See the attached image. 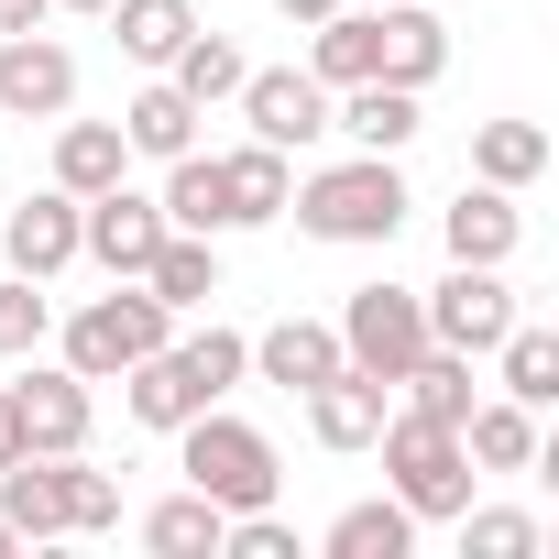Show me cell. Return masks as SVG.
<instances>
[{"label": "cell", "mask_w": 559, "mask_h": 559, "mask_svg": "<svg viewBox=\"0 0 559 559\" xmlns=\"http://www.w3.org/2000/svg\"><path fill=\"white\" fill-rule=\"evenodd\" d=\"M286 209H297L308 241H352L362 252V241H395L406 230V176H395V154H352V165L286 187Z\"/></svg>", "instance_id": "6da1fadb"}, {"label": "cell", "mask_w": 559, "mask_h": 559, "mask_svg": "<svg viewBox=\"0 0 559 559\" xmlns=\"http://www.w3.org/2000/svg\"><path fill=\"white\" fill-rule=\"evenodd\" d=\"M176 472H187L219 515H252V504L286 493V472H274V439H263L252 417H219V406H198V417L176 428Z\"/></svg>", "instance_id": "7a4b0ae2"}, {"label": "cell", "mask_w": 559, "mask_h": 559, "mask_svg": "<svg viewBox=\"0 0 559 559\" xmlns=\"http://www.w3.org/2000/svg\"><path fill=\"white\" fill-rule=\"evenodd\" d=\"M176 341V308L143 286V274H110V297H88L78 319H67V373H88V384H121L143 352H165Z\"/></svg>", "instance_id": "3957f363"}, {"label": "cell", "mask_w": 559, "mask_h": 559, "mask_svg": "<svg viewBox=\"0 0 559 559\" xmlns=\"http://www.w3.org/2000/svg\"><path fill=\"white\" fill-rule=\"evenodd\" d=\"M373 450H384V493H395V504H406L417 526H428V515H461V504H472V450H461V428L384 406Z\"/></svg>", "instance_id": "277c9868"}, {"label": "cell", "mask_w": 559, "mask_h": 559, "mask_svg": "<svg viewBox=\"0 0 559 559\" xmlns=\"http://www.w3.org/2000/svg\"><path fill=\"white\" fill-rule=\"evenodd\" d=\"M417 308H428V341H439V352H472V362L515 330V286H504V263H450L439 286H417Z\"/></svg>", "instance_id": "5b68a950"}, {"label": "cell", "mask_w": 559, "mask_h": 559, "mask_svg": "<svg viewBox=\"0 0 559 559\" xmlns=\"http://www.w3.org/2000/svg\"><path fill=\"white\" fill-rule=\"evenodd\" d=\"M330 330H341V362H362L373 384H395V373L428 352V308H417V286H352V308H341Z\"/></svg>", "instance_id": "8992f818"}, {"label": "cell", "mask_w": 559, "mask_h": 559, "mask_svg": "<svg viewBox=\"0 0 559 559\" xmlns=\"http://www.w3.org/2000/svg\"><path fill=\"white\" fill-rule=\"evenodd\" d=\"M241 121H252V143H274V154H297V143H319L330 132V88L308 78V67H241Z\"/></svg>", "instance_id": "52a82bcc"}, {"label": "cell", "mask_w": 559, "mask_h": 559, "mask_svg": "<svg viewBox=\"0 0 559 559\" xmlns=\"http://www.w3.org/2000/svg\"><path fill=\"white\" fill-rule=\"evenodd\" d=\"M78 110V56L56 34H0V121H67Z\"/></svg>", "instance_id": "ba28073f"}, {"label": "cell", "mask_w": 559, "mask_h": 559, "mask_svg": "<svg viewBox=\"0 0 559 559\" xmlns=\"http://www.w3.org/2000/svg\"><path fill=\"white\" fill-rule=\"evenodd\" d=\"M12 406H23V450H88V417H99V395H88V373H67V362H34L23 384H12Z\"/></svg>", "instance_id": "9c48e42d"}, {"label": "cell", "mask_w": 559, "mask_h": 559, "mask_svg": "<svg viewBox=\"0 0 559 559\" xmlns=\"http://www.w3.org/2000/svg\"><path fill=\"white\" fill-rule=\"evenodd\" d=\"M0 252H12V274H34V286L67 274V263H78V198H67V187H34L12 219H0Z\"/></svg>", "instance_id": "30bf717a"}, {"label": "cell", "mask_w": 559, "mask_h": 559, "mask_svg": "<svg viewBox=\"0 0 559 559\" xmlns=\"http://www.w3.org/2000/svg\"><path fill=\"white\" fill-rule=\"evenodd\" d=\"M384 406H395V384H373L362 362H341V373L308 384V428H319V450H373Z\"/></svg>", "instance_id": "8fae6325"}, {"label": "cell", "mask_w": 559, "mask_h": 559, "mask_svg": "<svg viewBox=\"0 0 559 559\" xmlns=\"http://www.w3.org/2000/svg\"><path fill=\"white\" fill-rule=\"evenodd\" d=\"M330 132H352L362 154H406L428 121H417V88H395V78H362V88H330Z\"/></svg>", "instance_id": "7c38bea8"}, {"label": "cell", "mask_w": 559, "mask_h": 559, "mask_svg": "<svg viewBox=\"0 0 559 559\" xmlns=\"http://www.w3.org/2000/svg\"><path fill=\"white\" fill-rule=\"evenodd\" d=\"M439 241H450V263H515V241H526L515 187H461L450 219H439Z\"/></svg>", "instance_id": "4fadbf2b"}, {"label": "cell", "mask_w": 559, "mask_h": 559, "mask_svg": "<svg viewBox=\"0 0 559 559\" xmlns=\"http://www.w3.org/2000/svg\"><path fill=\"white\" fill-rule=\"evenodd\" d=\"M198 121H209V110H198V99H187L176 78H143V88L121 99V143H132V154H154V165L198 154Z\"/></svg>", "instance_id": "5bb4252c"}, {"label": "cell", "mask_w": 559, "mask_h": 559, "mask_svg": "<svg viewBox=\"0 0 559 559\" xmlns=\"http://www.w3.org/2000/svg\"><path fill=\"white\" fill-rule=\"evenodd\" d=\"M0 526L12 537H67V461L56 450L0 461Z\"/></svg>", "instance_id": "9a60e30c"}, {"label": "cell", "mask_w": 559, "mask_h": 559, "mask_svg": "<svg viewBox=\"0 0 559 559\" xmlns=\"http://www.w3.org/2000/svg\"><path fill=\"white\" fill-rule=\"evenodd\" d=\"M252 373L286 384V395H308L319 373H341V330H330V319H274V330L252 341Z\"/></svg>", "instance_id": "2e32d148"}, {"label": "cell", "mask_w": 559, "mask_h": 559, "mask_svg": "<svg viewBox=\"0 0 559 559\" xmlns=\"http://www.w3.org/2000/svg\"><path fill=\"white\" fill-rule=\"evenodd\" d=\"M121 176H132L121 121H56V187H67V198H99V187H121Z\"/></svg>", "instance_id": "e0dca14e"}, {"label": "cell", "mask_w": 559, "mask_h": 559, "mask_svg": "<svg viewBox=\"0 0 559 559\" xmlns=\"http://www.w3.org/2000/svg\"><path fill=\"white\" fill-rule=\"evenodd\" d=\"M121 406H132L143 428H165V439H176V428H187L209 395H198V373H187V362H176V341H165V352H143V362L121 373Z\"/></svg>", "instance_id": "ac0fdd59"}, {"label": "cell", "mask_w": 559, "mask_h": 559, "mask_svg": "<svg viewBox=\"0 0 559 559\" xmlns=\"http://www.w3.org/2000/svg\"><path fill=\"white\" fill-rule=\"evenodd\" d=\"M99 23L121 34V56H132V67H154V78H165V67H176V45L198 34V0H110Z\"/></svg>", "instance_id": "d6986e66"}, {"label": "cell", "mask_w": 559, "mask_h": 559, "mask_svg": "<svg viewBox=\"0 0 559 559\" xmlns=\"http://www.w3.org/2000/svg\"><path fill=\"white\" fill-rule=\"evenodd\" d=\"M286 154L274 143H241V154H219V198H230V230H263V219H286Z\"/></svg>", "instance_id": "ffe728a7"}, {"label": "cell", "mask_w": 559, "mask_h": 559, "mask_svg": "<svg viewBox=\"0 0 559 559\" xmlns=\"http://www.w3.org/2000/svg\"><path fill=\"white\" fill-rule=\"evenodd\" d=\"M461 450H472V472H537V406H515V395L472 406L461 417Z\"/></svg>", "instance_id": "44dd1931"}, {"label": "cell", "mask_w": 559, "mask_h": 559, "mask_svg": "<svg viewBox=\"0 0 559 559\" xmlns=\"http://www.w3.org/2000/svg\"><path fill=\"white\" fill-rule=\"evenodd\" d=\"M308 34H319V45H308V78H319V88H362V78H373V45H384L373 12H352V0H341V12L308 23Z\"/></svg>", "instance_id": "7402d4cb"}, {"label": "cell", "mask_w": 559, "mask_h": 559, "mask_svg": "<svg viewBox=\"0 0 559 559\" xmlns=\"http://www.w3.org/2000/svg\"><path fill=\"white\" fill-rule=\"evenodd\" d=\"M395 395H406V417H439V428H461L472 417V352H417L406 373H395Z\"/></svg>", "instance_id": "603a6c76"}, {"label": "cell", "mask_w": 559, "mask_h": 559, "mask_svg": "<svg viewBox=\"0 0 559 559\" xmlns=\"http://www.w3.org/2000/svg\"><path fill=\"white\" fill-rule=\"evenodd\" d=\"M154 209H165V230H209V241H219V230H230V198H219V154H176Z\"/></svg>", "instance_id": "cb8c5ba5"}, {"label": "cell", "mask_w": 559, "mask_h": 559, "mask_svg": "<svg viewBox=\"0 0 559 559\" xmlns=\"http://www.w3.org/2000/svg\"><path fill=\"white\" fill-rule=\"evenodd\" d=\"M219 526H230V515L187 483V493H165V504L143 515V548H154V559H219Z\"/></svg>", "instance_id": "d4e9b609"}, {"label": "cell", "mask_w": 559, "mask_h": 559, "mask_svg": "<svg viewBox=\"0 0 559 559\" xmlns=\"http://www.w3.org/2000/svg\"><path fill=\"white\" fill-rule=\"evenodd\" d=\"M417 548V515L395 504V493H373V504H341L330 515V559H406Z\"/></svg>", "instance_id": "484cf974"}, {"label": "cell", "mask_w": 559, "mask_h": 559, "mask_svg": "<svg viewBox=\"0 0 559 559\" xmlns=\"http://www.w3.org/2000/svg\"><path fill=\"white\" fill-rule=\"evenodd\" d=\"M143 286H154L165 308H209V297H219V252H209V230H165V252L143 263Z\"/></svg>", "instance_id": "4316f807"}, {"label": "cell", "mask_w": 559, "mask_h": 559, "mask_svg": "<svg viewBox=\"0 0 559 559\" xmlns=\"http://www.w3.org/2000/svg\"><path fill=\"white\" fill-rule=\"evenodd\" d=\"M472 176L483 187H537L548 176V132L537 121H483L472 132Z\"/></svg>", "instance_id": "83f0119b"}, {"label": "cell", "mask_w": 559, "mask_h": 559, "mask_svg": "<svg viewBox=\"0 0 559 559\" xmlns=\"http://www.w3.org/2000/svg\"><path fill=\"white\" fill-rule=\"evenodd\" d=\"M493 362H504V395H515V406H559V330H526V319H515V330L493 341Z\"/></svg>", "instance_id": "f1b7e54d"}, {"label": "cell", "mask_w": 559, "mask_h": 559, "mask_svg": "<svg viewBox=\"0 0 559 559\" xmlns=\"http://www.w3.org/2000/svg\"><path fill=\"white\" fill-rule=\"evenodd\" d=\"M165 78H176V88H187V99H198V110H209V99H230V88H241V45H230V34H209V23H198V34H187V45H176V67H165Z\"/></svg>", "instance_id": "f546056e"}, {"label": "cell", "mask_w": 559, "mask_h": 559, "mask_svg": "<svg viewBox=\"0 0 559 559\" xmlns=\"http://www.w3.org/2000/svg\"><path fill=\"white\" fill-rule=\"evenodd\" d=\"M461 548H472V559H537V548H548V526H537L526 504H483V515L461 504Z\"/></svg>", "instance_id": "4dcf8cb0"}, {"label": "cell", "mask_w": 559, "mask_h": 559, "mask_svg": "<svg viewBox=\"0 0 559 559\" xmlns=\"http://www.w3.org/2000/svg\"><path fill=\"white\" fill-rule=\"evenodd\" d=\"M45 330H56L45 286H34V274H0V362H34V352H45Z\"/></svg>", "instance_id": "1f68e13d"}, {"label": "cell", "mask_w": 559, "mask_h": 559, "mask_svg": "<svg viewBox=\"0 0 559 559\" xmlns=\"http://www.w3.org/2000/svg\"><path fill=\"white\" fill-rule=\"evenodd\" d=\"M176 362H187V373H198V395L219 406V395L252 373V341H241V330H187V341H176Z\"/></svg>", "instance_id": "d6a6232c"}, {"label": "cell", "mask_w": 559, "mask_h": 559, "mask_svg": "<svg viewBox=\"0 0 559 559\" xmlns=\"http://www.w3.org/2000/svg\"><path fill=\"white\" fill-rule=\"evenodd\" d=\"M99 526H121V483L88 472V450H67V537H99Z\"/></svg>", "instance_id": "836d02e7"}, {"label": "cell", "mask_w": 559, "mask_h": 559, "mask_svg": "<svg viewBox=\"0 0 559 559\" xmlns=\"http://www.w3.org/2000/svg\"><path fill=\"white\" fill-rule=\"evenodd\" d=\"M45 12L56 0H0V34H45Z\"/></svg>", "instance_id": "e575fe53"}, {"label": "cell", "mask_w": 559, "mask_h": 559, "mask_svg": "<svg viewBox=\"0 0 559 559\" xmlns=\"http://www.w3.org/2000/svg\"><path fill=\"white\" fill-rule=\"evenodd\" d=\"M0 461H23V406H12V384H0Z\"/></svg>", "instance_id": "d590c367"}, {"label": "cell", "mask_w": 559, "mask_h": 559, "mask_svg": "<svg viewBox=\"0 0 559 559\" xmlns=\"http://www.w3.org/2000/svg\"><path fill=\"white\" fill-rule=\"evenodd\" d=\"M274 12H286V23H330V12H341V0H274Z\"/></svg>", "instance_id": "8d00e7d4"}, {"label": "cell", "mask_w": 559, "mask_h": 559, "mask_svg": "<svg viewBox=\"0 0 559 559\" xmlns=\"http://www.w3.org/2000/svg\"><path fill=\"white\" fill-rule=\"evenodd\" d=\"M56 12H110V0H56Z\"/></svg>", "instance_id": "74e56055"}, {"label": "cell", "mask_w": 559, "mask_h": 559, "mask_svg": "<svg viewBox=\"0 0 559 559\" xmlns=\"http://www.w3.org/2000/svg\"><path fill=\"white\" fill-rule=\"evenodd\" d=\"M12 548H23V537H12V526H0V559H12Z\"/></svg>", "instance_id": "f35d334b"}]
</instances>
